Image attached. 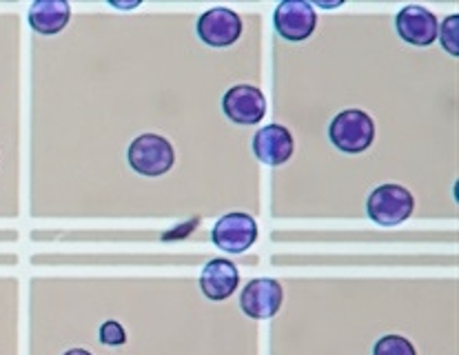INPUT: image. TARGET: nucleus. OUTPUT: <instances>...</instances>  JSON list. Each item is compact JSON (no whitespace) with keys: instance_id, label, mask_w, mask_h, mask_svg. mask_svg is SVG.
Wrapping results in <instances>:
<instances>
[{"instance_id":"1","label":"nucleus","mask_w":459,"mask_h":355,"mask_svg":"<svg viewBox=\"0 0 459 355\" xmlns=\"http://www.w3.org/2000/svg\"><path fill=\"white\" fill-rule=\"evenodd\" d=\"M126 160L135 174L158 178L171 171L173 162H176V152H173V144L162 135L143 134L129 144Z\"/></svg>"},{"instance_id":"2","label":"nucleus","mask_w":459,"mask_h":355,"mask_svg":"<svg viewBox=\"0 0 459 355\" xmlns=\"http://www.w3.org/2000/svg\"><path fill=\"white\" fill-rule=\"evenodd\" d=\"M329 138L340 152L362 153L376 140V123L362 109H346L337 114L329 127Z\"/></svg>"},{"instance_id":"3","label":"nucleus","mask_w":459,"mask_h":355,"mask_svg":"<svg viewBox=\"0 0 459 355\" xmlns=\"http://www.w3.org/2000/svg\"><path fill=\"white\" fill-rule=\"evenodd\" d=\"M415 209L411 191L402 185H382L371 191L367 200V213L382 227H397L406 222Z\"/></svg>"},{"instance_id":"4","label":"nucleus","mask_w":459,"mask_h":355,"mask_svg":"<svg viewBox=\"0 0 459 355\" xmlns=\"http://www.w3.org/2000/svg\"><path fill=\"white\" fill-rule=\"evenodd\" d=\"M211 240L218 249L227 254H245L249 251L257 240V222L249 213L231 212L224 213L218 222L211 229Z\"/></svg>"},{"instance_id":"5","label":"nucleus","mask_w":459,"mask_h":355,"mask_svg":"<svg viewBox=\"0 0 459 355\" xmlns=\"http://www.w3.org/2000/svg\"><path fill=\"white\" fill-rule=\"evenodd\" d=\"M275 31L289 43H302L316 31L317 16L311 3L304 0H284L273 12Z\"/></svg>"},{"instance_id":"6","label":"nucleus","mask_w":459,"mask_h":355,"mask_svg":"<svg viewBox=\"0 0 459 355\" xmlns=\"http://www.w3.org/2000/svg\"><path fill=\"white\" fill-rule=\"evenodd\" d=\"M195 31L204 45L222 49L238 43L242 36V18L229 7H213L198 18Z\"/></svg>"},{"instance_id":"7","label":"nucleus","mask_w":459,"mask_h":355,"mask_svg":"<svg viewBox=\"0 0 459 355\" xmlns=\"http://www.w3.org/2000/svg\"><path fill=\"white\" fill-rule=\"evenodd\" d=\"M284 300L282 284L273 278H255L242 289L240 309L253 320H269L280 311Z\"/></svg>"},{"instance_id":"8","label":"nucleus","mask_w":459,"mask_h":355,"mask_svg":"<svg viewBox=\"0 0 459 355\" xmlns=\"http://www.w3.org/2000/svg\"><path fill=\"white\" fill-rule=\"evenodd\" d=\"M222 111L233 125H257L266 114V98L257 87L236 85L224 93Z\"/></svg>"},{"instance_id":"9","label":"nucleus","mask_w":459,"mask_h":355,"mask_svg":"<svg viewBox=\"0 0 459 355\" xmlns=\"http://www.w3.org/2000/svg\"><path fill=\"white\" fill-rule=\"evenodd\" d=\"M395 30L404 43L429 47L437 40L439 22L435 13L421 4H409V7L400 9V13L395 16Z\"/></svg>"},{"instance_id":"10","label":"nucleus","mask_w":459,"mask_h":355,"mask_svg":"<svg viewBox=\"0 0 459 355\" xmlns=\"http://www.w3.org/2000/svg\"><path fill=\"white\" fill-rule=\"evenodd\" d=\"M293 135L282 125H266L253 135V153L262 165L280 167L293 156Z\"/></svg>"},{"instance_id":"11","label":"nucleus","mask_w":459,"mask_h":355,"mask_svg":"<svg viewBox=\"0 0 459 355\" xmlns=\"http://www.w3.org/2000/svg\"><path fill=\"white\" fill-rule=\"evenodd\" d=\"M238 284H240V271L227 258L209 260L203 273H200V291L204 293L207 300H227L236 293Z\"/></svg>"},{"instance_id":"12","label":"nucleus","mask_w":459,"mask_h":355,"mask_svg":"<svg viewBox=\"0 0 459 355\" xmlns=\"http://www.w3.org/2000/svg\"><path fill=\"white\" fill-rule=\"evenodd\" d=\"M30 25L36 34L56 36L69 25L72 7L65 0H39L30 7Z\"/></svg>"},{"instance_id":"13","label":"nucleus","mask_w":459,"mask_h":355,"mask_svg":"<svg viewBox=\"0 0 459 355\" xmlns=\"http://www.w3.org/2000/svg\"><path fill=\"white\" fill-rule=\"evenodd\" d=\"M373 355H418L411 340L402 338V335H384L373 347Z\"/></svg>"},{"instance_id":"14","label":"nucleus","mask_w":459,"mask_h":355,"mask_svg":"<svg viewBox=\"0 0 459 355\" xmlns=\"http://www.w3.org/2000/svg\"><path fill=\"white\" fill-rule=\"evenodd\" d=\"M437 39L444 49H446V54L459 56V13H453V16H448L439 25Z\"/></svg>"},{"instance_id":"15","label":"nucleus","mask_w":459,"mask_h":355,"mask_svg":"<svg viewBox=\"0 0 459 355\" xmlns=\"http://www.w3.org/2000/svg\"><path fill=\"white\" fill-rule=\"evenodd\" d=\"M100 342L107 347H123L126 342V331L118 320H107L100 326Z\"/></svg>"},{"instance_id":"16","label":"nucleus","mask_w":459,"mask_h":355,"mask_svg":"<svg viewBox=\"0 0 459 355\" xmlns=\"http://www.w3.org/2000/svg\"><path fill=\"white\" fill-rule=\"evenodd\" d=\"M65 355H91V353H89L87 349H69V351Z\"/></svg>"}]
</instances>
